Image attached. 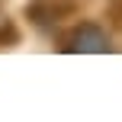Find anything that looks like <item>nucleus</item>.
Listing matches in <instances>:
<instances>
[{"instance_id":"nucleus-1","label":"nucleus","mask_w":122,"mask_h":122,"mask_svg":"<svg viewBox=\"0 0 122 122\" xmlns=\"http://www.w3.org/2000/svg\"><path fill=\"white\" fill-rule=\"evenodd\" d=\"M64 48L71 51H109V36L103 32V26L97 23H80L77 29H71V36L64 39Z\"/></svg>"}]
</instances>
